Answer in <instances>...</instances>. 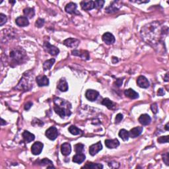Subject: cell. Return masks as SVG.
Wrapping results in <instances>:
<instances>
[{
	"label": "cell",
	"mask_w": 169,
	"mask_h": 169,
	"mask_svg": "<svg viewBox=\"0 0 169 169\" xmlns=\"http://www.w3.org/2000/svg\"><path fill=\"white\" fill-rule=\"evenodd\" d=\"M168 31H165V27L160 26L158 22L151 23L145 25L141 30L142 36L147 43L155 44L160 42L165 34H167Z\"/></svg>",
	"instance_id": "1"
},
{
	"label": "cell",
	"mask_w": 169,
	"mask_h": 169,
	"mask_svg": "<svg viewBox=\"0 0 169 169\" xmlns=\"http://www.w3.org/2000/svg\"><path fill=\"white\" fill-rule=\"evenodd\" d=\"M137 84L139 87L143 89L148 88L149 87V82L144 76H139L137 79Z\"/></svg>",
	"instance_id": "9"
},
{
	"label": "cell",
	"mask_w": 169,
	"mask_h": 169,
	"mask_svg": "<svg viewBox=\"0 0 169 169\" xmlns=\"http://www.w3.org/2000/svg\"><path fill=\"white\" fill-rule=\"evenodd\" d=\"M143 131V128L140 126L136 127V128H132L130 131H129V137L131 138H136V137H138L141 134Z\"/></svg>",
	"instance_id": "15"
},
{
	"label": "cell",
	"mask_w": 169,
	"mask_h": 169,
	"mask_svg": "<svg viewBox=\"0 0 169 169\" xmlns=\"http://www.w3.org/2000/svg\"><path fill=\"white\" fill-rule=\"evenodd\" d=\"M102 104L105 106V107H107L108 109H113L115 107L114 102L112 101H111V100L109 99H108V98H106V99H103V100L102 101Z\"/></svg>",
	"instance_id": "30"
},
{
	"label": "cell",
	"mask_w": 169,
	"mask_h": 169,
	"mask_svg": "<svg viewBox=\"0 0 169 169\" xmlns=\"http://www.w3.org/2000/svg\"><path fill=\"white\" fill-rule=\"evenodd\" d=\"M168 79H169V78H168V73H167L166 74L165 77V79H164V80L167 82V81H168Z\"/></svg>",
	"instance_id": "45"
},
{
	"label": "cell",
	"mask_w": 169,
	"mask_h": 169,
	"mask_svg": "<svg viewBox=\"0 0 169 169\" xmlns=\"http://www.w3.org/2000/svg\"><path fill=\"white\" fill-rule=\"evenodd\" d=\"M32 124L35 127L42 126H43V122L41 121L40 120H39L38 119H34V120L32 121Z\"/></svg>",
	"instance_id": "38"
},
{
	"label": "cell",
	"mask_w": 169,
	"mask_h": 169,
	"mask_svg": "<svg viewBox=\"0 0 169 169\" xmlns=\"http://www.w3.org/2000/svg\"><path fill=\"white\" fill-rule=\"evenodd\" d=\"M116 85L117 87H120L123 83V79H118L116 81Z\"/></svg>",
	"instance_id": "42"
},
{
	"label": "cell",
	"mask_w": 169,
	"mask_h": 169,
	"mask_svg": "<svg viewBox=\"0 0 169 169\" xmlns=\"http://www.w3.org/2000/svg\"><path fill=\"white\" fill-rule=\"evenodd\" d=\"M165 94V91H164L163 89H159L158 90V92H157L158 96H163Z\"/></svg>",
	"instance_id": "44"
},
{
	"label": "cell",
	"mask_w": 169,
	"mask_h": 169,
	"mask_svg": "<svg viewBox=\"0 0 169 169\" xmlns=\"http://www.w3.org/2000/svg\"><path fill=\"white\" fill-rule=\"evenodd\" d=\"M85 159V155L83 153H77V154L73 156V162L78 164H81L83 162Z\"/></svg>",
	"instance_id": "26"
},
{
	"label": "cell",
	"mask_w": 169,
	"mask_h": 169,
	"mask_svg": "<svg viewBox=\"0 0 169 169\" xmlns=\"http://www.w3.org/2000/svg\"><path fill=\"white\" fill-rule=\"evenodd\" d=\"M139 123L142 124L143 126H147L149 125L151 121V118L150 116L147 114H142L140 116V117L139 118Z\"/></svg>",
	"instance_id": "19"
},
{
	"label": "cell",
	"mask_w": 169,
	"mask_h": 169,
	"mask_svg": "<svg viewBox=\"0 0 169 169\" xmlns=\"http://www.w3.org/2000/svg\"><path fill=\"white\" fill-rule=\"evenodd\" d=\"M44 145L40 141H36L32 145L31 152L34 155H38L41 153L42 149H43Z\"/></svg>",
	"instance_id": "6"
},
{
	"label": "cell",
	"mask_w": 169,
	"mask_h": 169,
	"mask_svg": "<svg viewBox=\"0 0 169 169\" xmlns=\"http://www.w3.org/2000/svg\"><path fill=\"white\" fill-rule=\"evenodd\" d=\"M58 89L62 92H65L68 90V84L65 79H61L58 83Z\"/></svg>",
	"instance_id": "20"
},
{
	"label": "cell",
	"mask_w": 169,
	"mask_h": 169,
	"mask_svg": "<svg viewBox=\"0 0 169 169\" xmlns=\"http://www.w3.org/2000/svg\"><path fill=\"white\" fill-rule=\"evenodd\" d=\"M102 149V145L101 144V142L99 141L97 143L92 145L91 146L89 147V154L94 156L96 154H97L100 151H101Z\"/></svg>",
	"instance_id": "7"
},
{
	"label": "cell",
	"mask_w": 169,
	"mask_h": 169,
	"mask_svg": "<svg viewBox=\"0 0 169 169\" xmlns=\"http://www.w3.org/2000/svg\"><path fill=\"white\" fill-rule=\"evenodd\" d=\"M10 58L15 63H21L26 58V54L22 48H15L10 52Z\"/></svg>",
	"instance_id": "2"
},
{
	"label": "cell",
	"mask_w": 169,
	"mask_h": 169,
	"mask_svg": "<svg viewBox=\"0 0 169 169\" xmlns=\"http://www.w3.org/2000/svg\"><path fill=\"white\" fill-rule=\"evenodd\" d=\"M85 168H90V169H102L103 168V165L99 163H89L87 162L85 165L82 167Z\"/></svg>",
	"instance_id": "25"
},
{
	"label": "cell",
	"mask_w": 169,
	"mask_h": 169,
	"mask_svg": "<svg viewBox=\"0 0 169 169\" xmlns=\"http://www.w3.org/2000/svg\"><path fill=\"white\" fill-rule=\"evenodd\" d=\"M124 94H125L127 97H128L131 99H136L139 97V94L132 89H126L125 92H124Z\"/></svg>",
	"instance_id": "22"
},
{
	"label": "cell",
	"mask_w": 169,
	"mask_h": 169,
	"mask_svg": "<svg viewBox=\"0 0 169 169\" xmlns=\"http://www.w3.org/2000/svg\"><path fill=\"white\" fill-rule=\"evenodd\" d=\"M169 157H168V153H166L165 154L163 155V160L166 165H169Z\"/></svg>",
	"instance_id": "39"
},
{
	"label": "cell",
	"mask_w": 169,
	"mask_h": 169,
	"mask_svg": "<svg viewBox=\"0 0 169 169\" xmlns=\"http://www.w3.org/2000/svg\"><path fill=\"white\" fill-rule=\"evenodd\" d=\"M118 1H114L109 6L106 8L105 11L108 13H114L116 11H118V10L120 9V7L118 6Z\"/></svg>",
	"instance_id": "21"
},
{
	"label": "cell",
	"mask_w": 169,
	"mask_h": 169,
	"mask_svg": "<svg viewBox=\"0 0 169 169\" xmlns=\"http://www.w3.org/2000/svg\"><path fill=\"white\" fill-rule=\"evenodd\" d=\"M72 55L79 56L83 60H89L90 58L89 52L87 51H84V50H73V51H72Z\"/></svg>",
	"instance_id": "13"
},
{
	"label": "cell",
	"mask_w": 169,
	"mask_h": 169,
	"mask_svg": "<svg viewBox=\"0 0 169 169\" xmlns=\"http://www.w3.org/2000/svg\"><path fill=\"white\" fill-rule=\"evenodd\" d=\"M151 109L153 114H157L158 112V106L156 103L151 104Z\"/></svg>",
	"instance_id": "40"
},
{
	"label": "cell",
	"mask_w": 169,
	"mask_h": 169,
	"mask_svg": "<svg viewBox=\"0 0 169 169\" xmlns=\"http://www.w3.org/2000/svg\"><path fill=\"white\" fill-rule=\"evenodd\" d=\"M122 119H123V115L121 114H118L117 115H116V119H115V121H116V124H118V123H120V121L122 120Z\"/></svg>",
	"instance_id": "41"
},
{
	"label": "cell",
	"mask_w": 169,
	"mask_h": 169,
	"mask_svg": "<svg viewBox=\"0 0 169 169\" xmlns=\"http://www.w3.org/2000/svg\"><path fill=\"white\" fill-rule=\"evenodd\" d=\"M23 137L26 143H30L34 141V139H35V136H34V134L30 133V132L26 130L24 131L23 133Z\"/></svg>",
	"instance_id": "24"
},
{
	"label": "cell",
	"mask_w": 169,
	"mask_h": 169,
	"mask_svg": "<svg viewBox=\"0 0 169 169\" xmlns=\"http://www.w3.org/2000/svg\"><path fill=\"white\" fill-rule=\"evenodd\" d=\"M32 106H33V103L31 102H28L25 105V109L26 110H28L31 108Z\"/></svg>",
	"instance_id": "43"
},
{
	"label": "cell",
	"mask_w": 169,
	"mask_h": 169,
	"mask_svg": "<svg viewBox=\"0 0 169 169\" xmlns=\"http://www.w3.org/2000/svg\"><path fill=\"white\" fill-rule=\"evenodd\" d=\"M9 3H12V4H14V3H15V1H9Z\"/></svg>",
	"instance_id": "48"
},
{
	"label": "cell",
	"mask_w": 169,
	"mask_h": 169,
	"mask_svg": "<svg viewBox=\"0 0 169 169\" xmlns=\"http://www.w3.org/2000/svg\"><path fill=\"white\" fill-rule=\"evenodd\" d=\"M44 47L45 50L52 55H57L60 52V50L57 47L53 46V45H51L48 42H44Z\"/></svg>",
	"instance_id": "5"
},
{
	"label": "cell",
	"mask_w": 169,
	"mask_h": 169,
	"mask_svg": "<svg viewBox=\"0 0 169 169\" xmlns=\"http://www.w3.org/2000/svg\"><path fill=\"white\" fill-rule=\"evenodd\" d=\"M36 83L39 87L49 85V79L45 75H39L36 78Z\"/></svg>",
	"instance_id": "12"
},
{
	"label": "cell",
	"mask_w": 169,
	"mask_h": 169,
	"mask_svg": "<svg viewBox=\"0 0 169 169\" xmlns=\"http://www.w3.org/2000/svg\"><path fill=\"white\" fill-rule=\"evenodd\" d=\"M105 145L108 149H115L120 145V142L117 139H107L105 140Z\"/></svg>",
	"instance_id": "14"
},
{
	"label": "cell",
	"mask_w": 169,
	"mask_h": 169,
	"mask_svg": "<svg viewBox=\"0 0 169 169\" xmlns=\"http://www.w3.org/2000/svg\"><path fill=\"white\" fill-rule=\"evenodd\" d=\"M15 23L18 26H21V27H24L29 25L28 18L26 17H18L15 20Z\"/></svg>",
	"instance_id": "18"
},
{
	"label": "cell",
	"mask_w": 169,
	"mask_h": 169,
	"mask_svg": "<svg viewBox=\"0 0 169 169\" xmlns=\"http://www.w3.org/2000/svg\"><path fill=\"white\" fill-rule=\"evenodd\" d=\"M79 40L76 38H67L63 41V44L69 48H77L79 44Z\"/></svg>",
	"instance_id": "10"
},
{
	"label": "cell",
	"mask_w": 169,
	"mask_h": 169,
	"mask_svg": "<svg viewBox=\"0 0 169 169\" xmlns=\"http://www.w3.org/2000/svg\"><path fill=\"white\" fill-rule=\"evenodd\" d=\"M5 124H6V121H5V120H4V119L1 118V126H4L5 125Z\"/></svg>",
	"instance_id": "46"
},
{
	"label": "cell",
	"mask_w": 169,
	"mask_h": 169,
	"mask_svg": "<svg viewBox=\"0 0 169 169\" xmlns=\"http://www.w3.org/2000/svg\"><path fill=\"white\" fill-rule=\"evenodd\" d=\"M68 130L71 134L74 135V136H77V135H80L82 133L81 129H79L75 126H71L70 128H69Z\"/></svg>",
	"instance_id": "32"
},
{
	"label": "cell",
	"mask_w": 169,
	"mask_h": 169,
	"mask_svg": "<svg viewBox=\"0 0 169 169\" xmlns=\"http://www.w3.org/2000/svg\"><path fill=\"white\" fill-rule=\"evenodd\" d=\"M23 13H24V15L26 16V17L32 18L34 16L35 11H34V9H33V8L26 7L25 8V9H24Z\"/></svg>",
	"instance_id": "27"
},
{
	"label": "cell",
	"mask_w": 169,
	"mask_h": 169,
	"mask_svg": "<svg viewBox=\"0 0 169 169\" xmlns=\"http://www.w3.org/2000/svg\"><path fill=\"white\" fill-rule=\"evenodd\" d=\"M44 23H45L44 19H43V18H38V19L36 21L35 26H36V27L41 28L42 26H44Z\"/></svg>",
	"instance_id": "35"
},
{
	"label": "cell",
	"mask_w": 169,
	"mask_h": 169,
	"mask_svg": "<svg viewBox=\"0 0 169 169\" xmlns=\"http://www.w3.org/2000/svg\"><path fill=\"white\" fill-rule=\"evenodd\" d=\"M54 109L55 112L62 118H64L65 116H69L71 115V112L70 109H69V104L65 106V107H61V105L55 103Z\"/></svg>",
	"instance_id": "3"
},
{
	"label": "cell",
	"mask_w": 169,
	"mask_h": 169,
	"mask_svg": "<svg viewBox=\"0 0 169 169\" xmlns=\"http://www.w3.org/2000/svg\"><path fill=\"white\" fill-rule=\"evenodd\" d=\"M84 150V145L82 143H77L75 145V151L76 153H83Z\"/></svg>",
	"instance_id": "33"
},
{
	"label": "cell",
	"mask_w": 169,
	"mask_h": 169,
	"mask_svg": "<svg viewBox=\"0 0 169 169\" xmlns=\"http://www.w3.org/2000/svg\"><path fill=\"white\" fill-rule=\"evenodd\" d=\"M99 95V92L95 91V90H92V89L87 90L85 93L86 98L89 100H90V101H94L95 100L97 99Z\"/></svg>",
	"instance_id": "8"
},
{
	"label": "cell",
	"mask_w": 169,
	"mask_h": 169,
	"mask_svg": "<svg viewBox=\"0 0 169 169\" xmlns=\"http://www.w3.org/2000/svg\"><path fill=\"white\" fill-rule=\"evenodd\" d=\"M94 8L97 9H100L102 8L103 5L104 4V1L102 0H98V1H94Z\"/></svg>",
	"instance_id": "34"
},
{
	"label": "cell",
	"mask_w": 169,
	"mask_h": 169,
	"mask_svg": "<svg viewBox=\"0 0 169 169\" xmlns=\"http://www.w3.org/2000/svg\"><path fill=\"white\" fill-rule=\"evenodd\" d=\"M61 152L64 156H67L71 152V147L69 143H64L61 146Z\"/></svg>",
	"instance_id": "17"
},
{
	"label": "cell",
	"mask_w": 169,
	"mask_h": 169,
	"mask_svg": "<svg viewBox=\"0 0 169 169\" xmlns=\"http://www.w3.org/2000/svg\"><path fill=\"white\" fill-rule=\"evenodd\" d=\"M81 6L83 10L90 11L94 9V3L92 1H83L81 2Z\"/></svg>",
	"instance_id": "16"
},
{
	"label": "cell",
	"mask_w": 169,
	"mask_h": 169,
	"mask_svg": "<svg viewBox=\"0 0 169 169\" xmlns=\"http://www.w3.org/2000/svg\"><path fill=\"white\" fill-rule=\"evenodd\" d=\"M157 141L160 143H168V136H161L158 137Z\"/></svg>",
	"instance_id": "36"
},
{
	"label": "cell",
	"mask_w": 169,
	"mask_h": 169,
	"mask_svg": "<svg viewBox=\"0 0 169 169\" xmlns=\"http://www.w3.org/2000/svg\"><path fill=\"white\" fill-rule=\"evenodd\" d=\"M102 40L108 45L112 44L115 42V37L110 33H106L102 35Z\"/></svg>",
	"instance_id": "11"
},
{
	"label": "cell",
	"mask_w": 169,
	"mask_h": 169,
	"mask_svg": "<svg viewBox=\"0 0 169 169\" xmlns=\"http://www.w3.org/2000/svg\"><path fill=\"white\" fill-rule=\"evenodd\" d=\"M46 136L47 138H48L50 140H55L57 138L58 136V131L57 128L54 126H52L49 128L46 131Z\"/></svg>",
	"instance_id": "4"
},
{
	"label": "cell",
	"mask_w": 169,
	"mask_h": 169,
	"mask_svg": "<svg viewBox=\"0 0 169 169\" xmlns=\"http://www.w3.org/2000/svg\"><path fill=\"white\" fill-rule=\"evenodd\" d=\"M7 17L6 15H5L3 13L0 14V26H3L4 24L7 22Z\"/></svg>",
	"instance_id": "37"
},
{
	"label": "cell",
	"mask_w": 169,
	"mask_h": 169,
	"mask_svg": "<svg viewBox=\"0 0 169 169\" xmlns=\"http://www.w3.org/2000/svg\"><path fill=\"white\" fill-rule=\"evenodd\" d=\"M40 164V165L42 166H47L48 168H54V166H53V163L47 158H44L42 160H41Z\"/></svg>",
	"instance_id": "31"
},
{
	"label": "cell",
	"mask_w": 169,
	"mask_h": 169,
	"mask_svg": "<svg viewBox=\"0 0 169 169\" xmlns=\"http://www.w3.org/2000/svg\"><path fill=\"white\" fill-rule=\"evenodd\" d=\"M77 9V5L76 4H74L73 2L69 3L68 4L66 5V6L65 7V11L67 13H70V14H72L76 12Z\"/></svg>",
	"instance_id": "23"
},
{
	"label": "cell",
	"mask_w": 169,
	"mask_h": 169,
	"mask_svg": "<svg viewBox=\"0 0 169 169\" xmlns=\"http://www.w3.org/2000/svg\"><path fill=\"white\" fill-rule=\"evenodd\" d=\"M118 136L121 139L123 140V141H128L129 139V133L128 131L126 130V129H120V131H119Z\"/></svg>",
	"instance_id": "28"
},
{
	"label": "cell",
	"mask_w": 169,
	"mask_h": 169,
	"mask_svg": "<svg viewBox=\"0 0 169 169\" xmlns=\"http://www.w3.org/2000/svg\"><path fill=\"white\" fill-rule=\"evenodd\" d=\"M165 129H166V131H168L169 130V128H168V123H167L165 125Z\"/></svg>",
	"instance_id": "47"
},
{
	"label": "cell",
	"mask_w": 169,
	"mask_h": 169,
	"mask_svg": "<svg viewBox=\"0 0 169 169\" xmlns=\"http://www.w3.org/2000/svg\"><path fill=\"white\" fill-rule=\"evenodd\" d=\"M55 59L54 58H52V59L46 60V62H44L43 63V68L45 71L50 70L52 68V65H54V63H55Z\"/></svg>",
	"instance_id": "29"
}]
</instances>
